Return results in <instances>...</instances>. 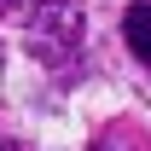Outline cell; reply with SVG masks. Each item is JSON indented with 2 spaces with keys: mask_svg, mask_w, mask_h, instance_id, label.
<instances>
[{
  "mask_svg": "<svg viewBox=\"0 0 151 151\" xmlns=\"http://www.w3.org/2000/svg\"><path fill=\"white\" fill-rule=\"evenodd\" d=\"M122 41H128V52L151 70V0L128 6V18H122Z\"/></svg>",
  "mask_w": 151,
  "mask_h": 151,
  "instance_id": "obj_2",
  "label": "cell"
},
{
  "mask_svg": "<svg viewBox=\"0 0 151 151\" xmlns=\"http://www.w3.org/2000/svg\"><path fill=\"white\" fill-rule=\"evenodd\" d=\"M93 151H151L139 134H105V139H93Z\"/></svg>",
  "mask_w": 151,
  "mask_h": 151,
  "instance_id": "obj_3",
  "label": "cell"
},
{
  "mask_svg": "<svg viewBox=\"0 0 151 151\" xmlns=\"http://www.w3.org/2000/svg\"><path fill=\"white\" fill-rule=\"evenodd\" d=\"M29 47L52 70L70 64L76 47H81V12H76V0H35V12H29Z\"/></svg>",
  "mask_w": 151,
  "mask_h": 151,
  "instance_id": "obj_1",
  "label": "cell"
}]
</instances>
